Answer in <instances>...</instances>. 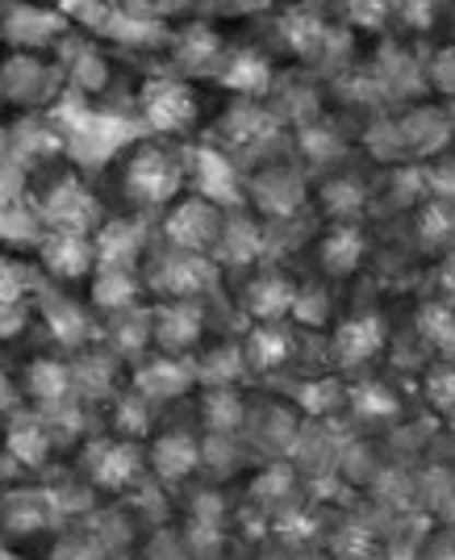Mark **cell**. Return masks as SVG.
I'll list each match as a JSON object with an SVG mask.
<instances>
[{"mask_svg": "<svg viewBox=\"0 0 455 560\" xmlns=\"http://www.w3.org/2000/svg\"><path fill=\"white\" fill-rule=\"evenodd\" d=\"M393 126H397V139H401V151H406V164H418V160H439L447 147H452V114L439 109V105H406L401 114H393Z\"/></svg>", "mask_w": 455, "mask_h": 560, "instance_id": "18", "label": "cell"}, {"mask_svg": "<svg viewBox=\"0 0 455 560\" xmlns=\"http://www.w3.org/2000/svg\"><path fill=\"white\" fill-rule=\"evenodd\" d=\"M142 284L151 302H209L213 293H222V268L213 256L180 252L155 238L142 259Z\"/></svg>", "mask_w": 455, "mask_h": 560, "instance_id": "3", "label": "cell"}, {"mask_svg": "<svg viewBox=\"0 0 455 560\" xmlns=\"http://www.w3.org/2000/svg\"><path fill=\"white\" fill-rule=\"evenodd\" d=\"M34 560H114V552L105 548V539L92 532L89 523L80 518V523H71L63 532H55V536L43 544V552Z\"/></svg>", "mask_w": 455, "mask_h": 560, "instance_id": "39", "label": "cell"}, {"mask_svg": "<svg viewBox=\"0 0 455 560\" xmlns=\"http://www.w3.org/2000/svg\"><path fill=\"white\" fill-rule=\"evenodd\" d=\"M0 93L9 101H22V105H55L68 89H63L59 68H46L34 55H13L0 71Z\"/></svg>", "mask_w": 455, "mask_h": 560, "instance_id": "23", "label": "cell"}, {"mask_svg": "<svg viewBox=\"0 0 455 560\" xmlns=\"http://www.w3.org/2000/svg\"><path fill=\"white\" fill-rule=\"evenodd\" d=\"M218 63H222V43H218V34L201 22L184 25L180 34H176V68H180L184 75H213Z\"/></svg>", "mask_w": 455, "mask_h": 560, "instance_id": "38", "label": "cell"}, {"mask_svg": "<svg viewBox=\"0 0 455 560\" xmlns=\"http://www.w3.org/2000/svg\"><path fill=\"white\" fill-rule=\"evenodd\" d=\"M250 401L238 389H197V427L201 435H243Z\"/></svg>", "mask_w": 455, "mask_h": 560, "instance_id": "34", "label": "cell"}, {"mask_svg": "<svg viewBox=\"0 0 455 560\" xmlns=\"http://www.w3.org/2000/svg\"><path fill=\"white\" fill-rule=\"evenodd\" d=\"M188 151V192L213 201L218 210H247V172L213 142H192Z\"/></svg>", "mask_w": 455, "mask_h": 560, "instance_id": "8", "label": "cell"}, {"mask_svg": "<svg viewBox=\"0 0 455 560\" xmlns=\"http://www.w3.org/2000/svg\"><path fill=\"white\" fill-rule=\"evenodd\" d=\"M305 560H322V557H305Z\"/></svg>", "mask_w": 455, "mask_h": 560, "instance_id": "52", "label": "cell"}, {"mask_svg": "<svg viewBox=\"0 0 455 560\" xmlns=\"http://www.w3.org/2000/svg\"><path fill=\"white\" fill-rule=\"evenodd\" d=\"M192 369H197V385L201 389H238L250 376L243 339H222V343L201 348L192 355Z\"/></svg>", "mask_w": 455, "mask_h": 560, "instance_id": "31", "label": "cell"}, {"mask_svg": "<svg viewBox=\"0 0 455 560\" xmlns=\"http://www.w3.org/2000/svg\"><path fill=\"white\" fill-rule=\"evenodd\" d=\"M105 348L114 351L117 360H126L135 369L138 360H147L155 351V330H151V302L138 305V310H126V314H114L105 318Z\"/></svg>", "mask_w": 455, "mask_h": 560, "instance_id": "29", "label": "cell"}, {"mask_svg": "<svg viewBox=\"0 0 455 560\" xmlns=\"http://www.w3.org/2000/svg\"><path fill=\"white\" fill-rule=\"evenodd\" d=\"M342 13L360 30H381L388 13H397V0H342Z\"/></svg>", "mask_w": 455, "mask_h": 560, "instance_id": "45", "label": "cell"}, {"mask_svg": "<svg viewBox=\"0 0 455 560\" xmlns=\"http://www.w3.org/2000/svg\"><path fill=\"white\" fill-rule=\"evenodd\" d=\"M226 210H218L213 201L197 197V192H184L176 206L163 210L160 238L180 247V252H197V256H213L218 247V234H222Z\"/></svg>", "mask_w": 455, "mask_h": 560, "instance_id": "12", "label": "cell"}, {"mask_svg": "<svg viewBox=\"0 0 455 560\" xmlns=\"http://www.w3.org/2000/svg\"><path fill=\"white\" fill-rule=\"evenodd\" d=\"M92 238H96V268H130V272H142V259L155 243L151 222L142 213H114Z\"/></svg>", "mask_w": 455, "mask_h": 560, "instance_id": "19", "label": "cell"}, {"mask_svg": "<svg viewBox=\"0 0 455 560\" xmlns=\"http://www.w3.org/2000/svg\"><path fill=\"white\" fill-rule=\"evenodd\" d=\"M293 147L301 160H310V164H339L342 155H347V139H342V130L330 121V117H318V121H310V126H301L293 130Z\"/></svg>", "mask_w": 455, "mask_h": 560, "instance_id": "41", "label": "cell"}, {"mask_svg": "<svg viewBox=\"0 0 455 560\" xmlns=\"http://www.w3.org/2000/svg\"><path fill=\"white\" fill-rule=\"evenodd\" d=\"M243 351H247L250 376H272L289 369L296 360V327L284 323H259L243 335Z\"/></svg>", "mask_w": 455, "mask_h": 560, "instance_id": "27", "label": "cell"}, {"mask_svg": "<svg viewBox=\"0 0 455 560\" xmlns=\"http://www.w3.org/2000/svg\"><path fill=\"white\" fill-rule=\"evenodd\" d=\"M368 206H372V188L351 172L326 176L318 185V210L326 213V222H360Z\"/></svg>", "mask_w": 455, "mask_h": 560, "instance_id": "36", "label": "cell"}, {"mask_svg": "<svg viewBox=\"0 0 455 560\" xmlns=\"http://www.w3.org/2000/svg\"><path fill=\"white\" fill-rule=\"evenodd\" d=\"M388 348V323L385 314H376V310H360V314H347L342 323H335L330 330V360H335V369H364L372 364L381 351Z\"/></svg>", "mask_w": 455, "mask_h": 560, "instance_id": "15", "label": "cell"}, {"mask_svg": "<svg viewBox=\"0 0 455 560\" xmlns=\"http://www.w3.org/2000/svg\"><path fill=\"white\" fill-rule=\"evenodd\" d=\"M38 268L55 284H75V280H92L96 272V238L92 234H63L46 231L34 247Z\"/></svg>", "mask_w": 455, "mask_h": 560, "instance_id": "20", "label": "cell"}, {"mask_svg": "<svg viewBox=\"0 0 455 560\" xmlns=\"http://www.w3.org/2000/svg\"><path fill=\"white\" fill-rule=\"evenodd\" d=\"M121 201L135 213H155L176 206L188 188V151H176L167 139H138L109 167Z\"/></svg>", "mask_w": 455, "mask_h": 560, "instance_id": "1", "label": "cell"}, {"mask_svg": "<svg viewBox=\"0 0 455 560\" xmlns=\"http://www.w3.org/2000/svg\"><path fill=\"white\" fill-rule=\"evenodd\" d=\"M201 431L184 427V422H160V431L147 440V465L151 477L160 481L163 490H172L176 498L184 493V486L201 472Z\"/></svg>", "mask_w": 455, "mask_h": 560, "instance_id": "10", "label": "cell"}, {"mask_svg": "<svg viewBox=\"0 0 455 560\" xmlns=\"http://www.w3.org/2000/svg\"><path fill=\"white\" fill-rule=\"evenodd\" d=\"M422 394H427L434 415L452 419L455 415V364H434L431 373H427V381H422Z\"/></svg>", "mask_w": 455, "mask_h": 560, "instance_id": "44", "label": "cell"}, {"mask_svg": "<svg viewBox=\"0 0 455 560\" xmlns=\"http://www.w3.org/2000/svg\"><path fill=\"white\" fill-rule=\"evenodd\" d=\"M330 318H335V298H330V289H326V284H314V280L301 284L289 323H293L296 330H318V327H330Z\"/></svg>", "mask_w": 455, "mask_h": 560, "instance_id": "43", "label": "cell"}, {"mask_svg": "<svg viewBox=\"0 0 455 560\" xmlns=\"http://www.w3.org/2000/svg\"><path fill=\"white\" fill-rule=\"evenodd\" d=\"M413 335L443 360L455 364V305L452 302H427L413 318Z\"/></svg>", "mask_w": 455, "mask_h": 560, "instance_id": "40", "label": "cell"}, {"mask_svg": "<svg viewBox=\"0 0 455 560\" xmlns=\"http://www.w3.org/2000/svg\"><path fill=\"white\" fill-rule=\"evenodd\" d=\"M422 560H455V548H434V552H427Z\"/></svg>", "mask_w": 455, "mask_h": 560, "instance_id": "50", "label": "cell"}, {"mask_svg": "<svg viewBox=\"0 0 455 560\" xmlns=\"http://www.w3.org/2000/svg\"><path fill=\"white\" fill-rule=\"evenodd\" d=\"M372 75H376V84H381V93L385 101H401V96H418L427 84H431V75L418 68V59H413L406 47H393L388 43L381 55H376V63H372Z\"/></svg>", "mask_w": 455, "mask_h": 560, "instance_id": "35", "label": "cell"}, {"mask_svg": "<svg viewBox=\"0 0 455 560\" xmlns=\"http://www.w3.org/2000/svg\"><path fill=\"white\" fill-rule=\"evenodd\" d=\"M206 142L222 147L230 160H238L243 167L255 172V167L272 164V160H284V147L293 139H289V126L272 114V105L234 96L218 114Z\"/></svg>", "mask_w": 455, "mask_h": 560, "instance_id": "2", "label": "cell"}, {"mask_svg": "<svg viewBox=\"0 0 455 560\" xmlns=\"http://www.w3.org/2000/svg\"><path fill=\"white\" fill-rule=\"evenodd\" d=\"M213 80H218L230 96L259 101V96H272L276 68H272V59L259 55V50H230V55H222V63H218V71H213Z\"/></svg>", "mask_w": 455, "mask_h": 560, "instance_id": "24", "label": "cell"}, {"mask_svg": "<svg viewBox=\"0 0 455 560\" xmlns=\"http://www.w3.org/2000/svg\"><path fill=\"white\" fill-rule=\"evenodd\" d=\"M247 206L264 222H293L310 206V185L305 172L289 160H272V164L255 167L247 176Z\"/></svg>", "mask_w": 455, "mask_h": 560, "instance_id": "9", "label": "cell"}, {"mask_svg": "<svg viewBox=\"0 0 455 560\" xmlns=\"http://www.w3.org/2000/svg\"><path fill=\"white\" fill-rule=\"evenodd\" d=\"M18 477H22V472H18V465H13V460L0 452V490H4L9 481H18Z\"/></svg>", "mask_w": 455, "mask_h": 560, "instance_id": "49", "label": "cell"}, {"mask_svg": "<svg viewBox=\"0 0 455 560\" xmlns=\"http://www.w3.org/2000/svg\"><path fill=\"white\" fill-rule=\"evenodd\" d=\"M447 427H452V435H455V415H452V419H447Z\"/></svg>", "mask_w": 455, "mask_h": 560, "instance_id": "51", "label": "cell"}, {"mask_svg": "<svg viewBox=\"0 0 455 560\" xmlns=\"http://www.w3.org/2000/svg\"><path fill=\"white\" fill-rule=\"evenodd\" d=\"M101 427H105V431H114V435H121V440L147 444V440L160 431V406H155V401H147L135 385H126V389L109 401V410L101 415Z\"/></svg>", "mask_w": 455, "mask_h": 560, "instance_id": "30", "label": "cell"}, {"mask_svg": "<svg viewBox=\"0 0 455 560\" xmlns=\"http://www.w3.org/2000/svg\"><path fill=\"white\" fill-rule=\"evenodd\" d=\"M138 101H142V121H147V130L160 135V139L192 135L197 121H201V96H197L192 84H184L176 75L147 80Z\"/></svg>", "mask_w": 455, "mask_h": 560, "instance_id": "11", "label": "cell"}, {"mask_svg": "<svg viewBox=\"0 0 455 560\" xmlns=\"http://www.w3.org/2000/svg\"><path fill=\"white\" fill-rule=\"evenodd\" d=\"M213 264L218 268H238V272H250V268L268 264V231H264V222L250 218L247 210L226 213L218 247H213Z\"/></svg>", "mask_w": 455, "mask_h": 560, "instance_id": "22", "label": "cell"}, {"mask_svg": "<svg viewBox=\"0 0 455 560\" xmlns=\"http://www.w3.org/2000/svg\"><path fill=\"white\" fill-rule=\"evenodd\" d=\"M0 452L18 465L22 477H43V472H50L55 465H63L59 456H63L68 447L59 440L55 422L43 419V415L30 410V406H18L9 419L0 422Z\"/></svg>", "mask_w": 455, "mask_h": 560, "instance_id": "7", "label": "cell"}, {"mask_svg": "<svg viewBox=\"0 0 455 560\" xmlns=\"http://www.w3.org/2000/svg\"><path fill=\"white\" fill-rule=\"evenodd\" d=\"M71 468L89 481L92 490L101 493L105 502L109 498H126L135 493L147 477H151V465H147V444H135V440H121L114 431H92L84 444L75 447L71 456Z\"/></svg>", "mask_w": 455, "mask_h": 560, "instance_id": "4", "label": "cell"}, {"mask_svg": "<svg viewBox=\"0 0 455 560\" xmlns=\"http://www.w3.org/2000/svg\"><path fill=\"white\" fill-rule=\"evenodd\" d=\"M89 305L101 318H114V314L147 305L142 272H130V268H96L89 280Z\"/></svg>", "mask_w": 455, "mask_h": 560, "instance_id": "28", "label": "cell"}, {"mask_svg": "<svg viewBox=\"0 0 455 560\" xmlns=\"http://www.w3.org/2000/svg\"><path fill=\"white\" fill-rule=\"evenodd\" d=\"M272 114L284 121V126H310L322 117V93L318 84L301 71H289V75H276V89H272Z\"/></svg>", "mask_w": 455, "mask_h": 560, "instance_id": "33", "label": "cell"}, {"mask_svg": "<svg viewBox=\"0 0 455 560\" xmlns=\"http://www.w3.org/2000/svg\"><path fill=\"white\" fill-rule=\"evenodd\" d=\"M34 318L43 323L46 339H50V348H59V355H75L105 339V318L55 280H43V289L34 298Z\"/></svg>", "mask_w": 455, "mask_h": 560, "instance_id": "6", "label": "cell"}, {"mask_svg": "<svg viewBox=\"0 0 455 560\" xmlns=\"http://www.w3.org/2000/svg\"><path fill=\"white\" fill-rule=\"evenodd\" d=\"M0 130H4V126H0Z\"/></svg>", "mask_w": 455, "mask_h": 560, "instance_id": "53", "label": "cell"}, {"mask_svg": "<svg viewBox=\"0 0 455 560\" xmlns=\"http://www.w3.org/2000/svg\"><path fill=\"white\" fill-rule=\"evenodd\" d=\"M46 167H38V172H46ZM30 197H34V210H38L46 231L96 234L105 226V206H101V197L84 185L80 167H63V172H55V176L46 172V185L30 180Z\"/></svg>", "mask_w": 455, "mask_h": 560, "instance_id": "5", "label": "cell"}, {"mask_svg": "<svg viewBox=\"0 0 455 560\" xmlns=\"http://www.w3.org/2000/svg\"><path fill=\"white\" fill-rule=\"evenodd\" d=\"M427 75H431L434 93H443L447 101H455V47L434 50V59L427 63Z\"/></svg>", "mask_w": 455, "mask_h": 560, "instance_id": "46", "label": "cell"}, {"mask_svg": "<svg viewBox=\"0 0 455 560\" xmlns=\"http://www.w3.org/2000/svg\"><path fill=\"white\" fill-rule=\"evenodd\" d=\"M280 43L293 50L296 59H305V63H318L322 47H326V38L335 34V22H326V9L314 4V0H301L293 4L289 13H280Z\"/></svg>", "mask_w": 455, "mask_h": 560, "instance_id": "25", "label": "cell"}, {"mask_svg": "<svg viewBox=\"0 0 455 560\" xmlns=\"http://www.w3.org/2000/svg\"><path fill=\"white\" fill-rule=\"evenodd\" d=\"M439 289L447 293V302L455 298V243L443 247V256H439Z\"/></svg>", "mask_w": 455, "mask_h": 560, "instance_id": "48", "label": "cell"}, {"mask_svg": "<svg viewBox=\"0 0 455 560\" xmlns=\"http://www.w3.org/2000/svg\"><path fill=\"white\" fill-rule=\"evenodd\" d=\"M151 330L163 355H197L209 330L206 302H151Z\"/></svg>", "mask_w": 455, "mask_h": 560, "instance_id": "16", "label": "cell"}, {"mask_svg": "<svg viewBox=\"0 0 455 560\" xmlns=\"http://www.w3.org/2000/svg\"><path fill=\"white\" fill-rule=\"evenodd\" d=\"M296 289H301V284H296L289 272H280V268H259V272H250L247 284H243L238 310H243V318H255V327H259V323H284V318L293 314Z\"/></svg>", "mask_w": 455, "mask_h": 560, "instance_id": "21", "label": "cell"}, {"mask_svg": "<svg viewBox=\"0 0 455 560\" xmlns=\"http://www.w3.org/2000/svg\"><path fill=\"white\" fill-rule=\"evenodd\" d=\"M413 243L427 247V252H443L455 243V201H443V197H427L418 206V218H413Z\"/></svg>", "mask_w": 455, "mask_h": 560, "instance_id": "42", "label": "cell"}, {"mask_svg": "<svg viewBox=\"0 0 455 560\" xmlns=\"http://www.w3.org/2000/svg\"><path fill=\"white\" fill-rule=\"evenodd\" d=\"M68 364L71 381H75V397L84 401V410H92V415H105L109 401L130 385V364L117 360L105 343L75 351V355H68Z\"/></svg>", "mask_w": 455, "mask_h": 560, "instance_id": "13", "label": "cell"}, {"mask_svg": "<svg viewBox=\"0 0 455 560\" xmlns=\"http://www.w3.org/2000/svg\"><path fill=\"white\" fill-rule=\"evenodd\" d=\"M18 406H25L22 401V385H18V376L9 373L4 364H0V422L9 419Z\"/></svg>", "mask_w": 455, "mask_h": 560, "instance_id": "47", "label": "cell"}, {"mask_svg": "<svg viewBox=\"0 0 455 560\" xmlns=\"http://www.w3.org/2000/svg\"><path fill=\"white\" fill-rule=\"evenodd\" d=\"M301 427H305V419H301V410H296L293 401H259V406L247 410L243 440L264 460H289Z\"/></svg>", "mask_w": 455, "mask_h": 560, "instance_id": "14", "label": "cell"}, {"mask_svg": "<svg viewBox=\"0 0 455 560\" xmlns=\"http://www.w3.org/2000/svg\"><path fill=\"white\" fill-rule=\"evenodd\" d=\"M130 385L147 401H155L160 410L201 389L197 385V369H192V355H163V351H151L147 360H138L135 369H130Z\"/></svg>", "mask_w": 455, "mask_h": 560, "instance_id": "17", "label": "cell"}, {"mask_svg": "<svg viewBox=\"0 0 455 560\" xmlns=\"http://www.w3.org/2000/svg\"><path fill=\"white\" fill-rule=\"evenodd\" d=\"M293 401L301 410V419L310 422H335V415L347 410V381L342 376H310L293 385Z\"/></svg>", "mask_w": 455, "mask_h": 560, "instance_id": "37", "label": "cell"}, {"mask_svg": "<svg viewBox=\"0 0 455 560\" xmlns=\"http://www.w3.org/2000/svg\"><path fill=\"white\" fill-rule=\"evenodd\" d=\"M318 268L326 277H351L360 272V264L368 259V234L360 222H330L326 231L318 234Z\"/></svg>", "mask_w": 455, "mask_h": 560, "instance_id": "26", "label": "cell"}, {"mask_svg": "<svg viewBox=\"0 0 455 560\" xmlns=\"http://www.w3.org/2000/svg\"><path fill=\"white\" fill-rule=\"evenodd\" d=\"M347 415L360 427H393L401 415V397L393 385L364 376V381H347Z\"/></svg>", "mask_w": 455, "mask_h": 560, "instance_id": "32", "label": "cell"}]
</instances>
